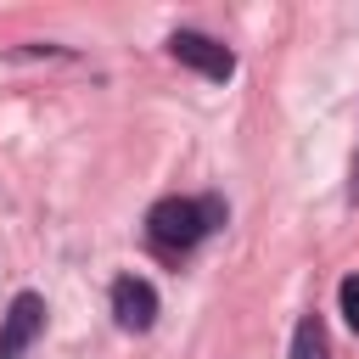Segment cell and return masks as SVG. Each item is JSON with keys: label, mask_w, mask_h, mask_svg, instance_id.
<instances>
[{"label": "cell", "mask_w": 359, "mask_h": 359, "mask_svg": "<svg viewBox=\"0 0 359 359\" xmlns=\"http://www.w3.org/2000/svg\"><path fill=\"white\" fill-rule=\"evenodd\" d=\"M146 236H151L157 252H191V247L208 236L202 202H191V196H163V202L146 213Z\"/></svg>", "instance_id": "cell-1"}, {"label": "cell", "mask_w": 359, "mask_h": 359, "mask_svg": "<svg viewBox=\"0 0 359 359\" xmlns=\"http://www.w3.org/2000/svg\"><path fill=\"white\" fill-rule=\"evenodd\" d=\"M168 56H174V62H185V67H196L202 79H230V73H236L230 45H219L213 34H196V28L168 34Z\"/></svg>", "instance_id": "cell-2"}, {"label": "cell", "mask_w": 359, "mask_h": 359, "mask_svg": "<svg viewBox=\"0 0 359 359\" xmlns=\"http://www.w3.org/2000/svg\"><path fill=\"white\" fill-rule=\"evenodd\" d=\"M39 331H45V297L39 292H17L6 320H0V359H22Z\"/></svg>", "instance_id": "cell-3"}, {"label": "cell", "mask_w": 359, "mask_h": 359, "mask_svg": "<svg viewBox=\"0 0 359 359\" xmlns=\"http://www.w3.org/2000/svg\"><path fill=\"white\" fill-rule=\"evenodd\" d=\"M112 314H118L123 331H151V320H157V292H151V280L118 275V280H112Z\"/></svg>", "instance_id": "cell-4"}, {"label": "cell", "mask_w": 359, "mask_h": 359, "mask_svg": "<svg viewBox=\"0 0 359 359\" xmlns=\"http://www.w3.org/2000/svg\"><path fill=\"white\" fill-rule=\"evenodd\" d=\"M292 359H331L320 314H303V320H297V331H292Z\"/></svg>", "instance_id": "cell-5"}, {"label": "cell", "mask_w": 359, "mask_h": 359, "mask_svg": "<svg viewBox=\"0 0 359 359\" xmlns=\"http://www.w3.org/2000/svg\"><path fill=\"white\" fill-rule=\"evenodd\" d=\"M337 297H342V320H348V331L359 337V275H342Z\"/></svg>", "instance_id": "cell-6"}]
</instances>
